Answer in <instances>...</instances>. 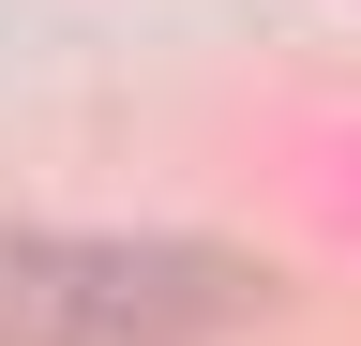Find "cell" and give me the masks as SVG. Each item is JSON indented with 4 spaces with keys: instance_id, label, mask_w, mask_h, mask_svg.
Returning a JSON list of instances; mask_svg holds the SVG:
<instances>
[{
    "instance_id": "obj_1",
    "label": "cell",
    "mask_w": 361,
    "mask_h": 346,
    "mask_svg": "<svg viewBox=\"0 0 361 346\" xmlns=\"http://www.w3.org/2000/svg\"><path fill=\"white\" fill-rule=\"evenodd\" d=\"M271 256L196 226H16L0 241V346H241L271 331Z\"/></svg>"
}]
</instances>
